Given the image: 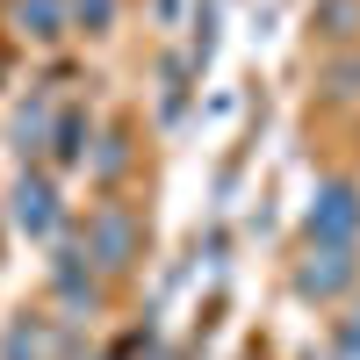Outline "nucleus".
Listing matches in <instances>:
<instances>
[{
    "label": "nucleus",
    "instance_id": "423d86ee",
    "mask_svg": "<svg viewBox=\"0 0 360 360\" xmlns=\"http://www.w3.org/2000/svg\"><path fill=\"white\" fill-rule=\"evenodd\" d=\"M332 360H360V310L339 324V339H332Z\"/></svg>",
    "mask_w": 360,
    "mask_h": 360
},
{
    "label": "nucleus",
    "instance_id": "20e7f679",
    "mask_svg": "<svg viewBox=\"0 0 360 360\" xmlns=\"http://www.w3.org/2000/svg\"><path fill=\"white\" fill-rule=\"evenodd\" d=\"M94 245H101L108 266H130V252H137V224L123 217V209H101V217H94Z\"/></svg>",
    "mask_w": 360,
    "mask_h": 360
},
{
    "label": "nucleus",
    "instance_id": "7ed1b4c3",
    "mask_svg": "<svg viewBox=\"0 0 360 360\" xmlns=\"http://www.w3.org/2000/svg\"><path fill=\"white\" fill-rule=\"evenodd\" d=\"M15 224L29 238H51L58 231V195H51V180H22L15 188Z\"/></svg>",
    "mask_w": 360,
    "mask_h": 360
},
{
    "label": "nucleus",
    "instance_id": "0eeeda50",
    "mask_svg": "<svg viewBox=\"0 0 360 360\" xmlns=\"http://www.w3.org/2000/svg\"><path fill=\"white\" fill-rule=\"evenodd\" d=\"M72 8H79V22H86V29H108V15H115V0H72Z\"/></svg>",
    "mask_w": 360,
    "mask_h": 360
},
{
    "label": "nucleus",
    "instance_id": "f257e3e1",
    "mask_svg": "<svg viewBox=\"0 0 360 360\" xmlns=\"http://www.w3.org/2000/svg\"><path fill=\"white\" fill-rule=\"evenodd\" d=\"M353 231H360V195L346 188V180H324L317 209H310V238L317 245H353Z\"/></svg>",
    "mask_w": 360,
    "mask_h": 360
},
{
    "label": "nucleus",
    "instance_id": "f03ea898",
    "mask_svg": "<svg viewBox=\"0 0 360 360\" xmlns=\"http://www.w3.org/2000/svg\"><path fill=\"white\" fill-rule=\"evenodd\" d=\"M346 281H353V245H317L310 266L295 274V288H303V295H339Z\"/></svg>",
    "mask_w": 360,
    "mask_h": 360
},
{
    "label": "nucleus",
    "instance_id": "39448f33",
    "mask_svg": "<svg viewBox=\"0 0 360 360\" xmlns=\"http://www.w3.org/2000/svg\"><path fill=\"white\" fill-rule=\"evenodd\" d=\"M22 29H29V37H58V0H22Z\"/></svg>",
    "mask_w": 360,
    "mask_h": 360
}]
</instances>
